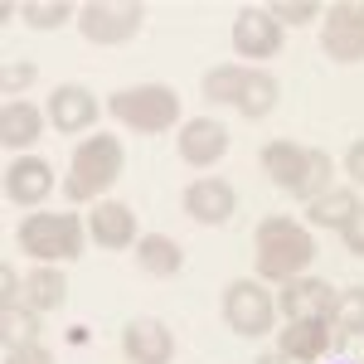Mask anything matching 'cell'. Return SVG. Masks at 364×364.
<instances>
[{
	"label": "cell",
	"mask_w": 364,
	"mask_h": 364,
	"mask_svg": "<svg viewBox=\"0 0 364 364\" xmlns=\"http://www.w3.org/2000/svg\"><path fill=\"white\" fill-rule=\"evenodd\" d=\"M29 78H34V63H15V68H5V92H20Z\"/></svg>",
	"instance_id": "cell-31"
},
{
	"label": "cell",
	"mask_w": 364,
	"mask_h": 364,
	"mask_svg": "<svg viewBox=\"0 0 364 364\" xmlns=\"http://www.w3.org/2000/svg\"><path fill=\"white\" fill-rule=\"evenodd\" d=\"M331 326H336V340H360L364 336V287H345L336 296Z\"/></svg>",
	"instance_id": "cell-25"
},
{
	"label": "cell",
	"mask_w": 364,
	"mask_h": 364,
	"mask_svg": "<svg viewBox=\"0 0 364 364\" xmlns=\"http://www.w3.org/2000/svg\"><path fill=\"white\" fill-rule=\"evenodd\" d=\"M54 190V170L49 161H39V156H15L10 170H5V199L10 204H20V209H34V204H44Z\"/></svg>",
	"instance_id": "cell-13"
},
{
	"label": "cell",
	"mask_w": 364,
	"mask_h": 364,
	"mask_svg": "<svg viewBox=\"0 0 364 364\" xmlns=\"http://www.w3.org/2000/svg\"><path fill=\"white\" fill-rule=\"evenodd\" d=\"M340 238H345V248L355 252V257H364V204L355 209V219L340 228Z\"/></svg>",
	"instance_id": "cell-29"
},
{
	"label": "cell",
	"mask_w": 364,
	"mask_h": 364,
	"mask_svg": "<svg viewBox=\"0 0 364 364\" xmlns=\"http://www.w3.org/2000/svg\"><path fill=\"white\" fill-rule=\"evenodd\" d=\"M5 364H54V355L34 340V345H15V350H5Z\"/></svg>",
	"instance_id": "cell-28"
},
{
	"label": "cell",
	"mask_w": 364,
	"mask_h": 364,
	"mask_svg": "<svg viewBox=\"0 0 364 364\" xmlns=\"http://www.w3.org/2000/svg\"><path fill=\"white\" fill-rule=\"evenodd\" d=\"M267 10L277 15V25H311V15H326L321 0H277V5H267Z\"/></svg>",
	"instance_id": "cell-27"
},
{
	"label": "cell",
	"mask_w": 364,
	"mask_h": 364,
	"mask_svg": "<svg viewBox=\"0 0 364 364\" xmlns=\"http://www.w3.org/2000/svg\"><path fill=\"white\" fill-rule=\"evenodd\" d=\"M243 83H248V68H243V63H219V68H209V73H204V102L238 107Z\"/></svg>",
	"instance_id": "cell-23"
},
{
	"label": "cell",
	"mask_w": 364,
	"mask_h": 364,
	"mask_svg": "<svg viewBox=\"0 0 364 364\" xmlns=\"http://www.w3.org/2000/svg\"><path fill=\"white\" fill-rule=\"evenodd\" d=\"M107 112L127 127V132H141V136H156V132H170L180 122V92L166 83H136L112 92Z\"/></svg>",
	"instance_id": "cell-5"
},
{
	"label": "cell",
	"mask_w": 364,
	"mask_h": 364,
	"mask_svg": "<svg viewBox=\"0 0 364 364\" xmlns=\"http://www.w3.org/2000/svg\"><path fill=\"white\" fill-rule=\"evenodd\" d=\"M44 117L34 102H25V97H10L5 102V112H0V146L5 151H29L34 141L44 136Z\"/></svg>",
	"instance_id": "cell-18"
},
{
	"label": "cell",
	"mask_w": 364,
	"mask_h": 364,
	"mask_svg": "<svg viewBox=\"0 0 364 364\" xmlns=\"http://www.w3.org/2000/svg\"><path fill=\"white\" fill-rule=\"evenodd\" d=\"M20 301L29 311H39V316H49V311H58L68 301V282H63L58 267H34L25 277V287H20Z\"/></svg>",
	"instance_id": "cell-19"
},
{
	"label": "cell",
	"mask_w": 364,
	"mask_h": 364,
	"mask_svg": "<svg viewBox=\"0 0 364 364\" xmlns=\"http://www.w3.org/2000/svg\"><path fill=\"white\" fill-rule=\"evenodd\" d=\"M331 345H336L331 321H287L277 336V355L296 364H316V360H326Z\"/></svg>",
	"instance_id": "cell-16"
},
{
	"label": "cell",
	"mask_w": 364,
	"mask_h": 364,
	"mask_svg": "<svg viewBox=\"0 0 364 364\" xmlns=\"http://www.w3.org/2000/svg\"><path fill=\"white\" fill-rule=\"evenodd\" d=\"M146 25V5L132 0H87L78 5V29L87 44H127Z\"/></svg>",
	"instance_id": "cell-6"
},
{
	"label": "cell",
	"mask_w": 364,
	"mask_h": 364,
	"mask_svg": "<svg viewBox=\"0 0 364 364\" xmlns=\"http://www.w3.org/2000/svg\"><path fill=\"white\" fill-rule=\"evenodd\" d=\"M0 336H5V350L34 345L39 340V311H29L25 301H5L0 306Z\"/></svg>",
	"instance_id": "cell-24"
},
{
	"label": "cell",
	"mask_w": 364,
	"mask_h": 364,
	"mask_svg": "<svg viewBox=\"0 0 364 364\" xmlns=\"http://www.w3.org/2000/svg\"><path fill=\"white\" fill-rule=\"evenodd\" d=\"M311 257H316V243H311V233L296 219H262L257 233H252V262H257V277L262 282H291L301 277L311 267Z\"/></svg>",
	"instance_id": "cell-1"
},
{
	"label": "cell",
	"mask_w": 364,
	"mask_h": 364,
	"mask_svg": "<svg viewBox=\"0 0 364 364\" xmlns=\"http://www.w3.org/2000/svg\"><path fill=\"white\" fill-rule=\"evenodd\" d=\"M122 355L132 364H170L175 355V340L161 321H151V316H136V321H127L122 326Z\"/></svg>",
	"instance_id": "cell-15"
},
{
	"label": "cell",
	"mask_w": 364,
	"mask_h": 364,
	"mask_svg": "<svg viewBox=\"0 0 364 364\" xmlns=\"http://www.w3.org/2000/svg\"><path fill=\"white\" fill-rule=\"evenodd\" d=\"M277 97H282L277 78L262 73V68H248V83H243V97H238V112L248 117V122H257V117H267L272 107H277Z\"/></svg>",
	"instance_id": "cell-22"
},
{
	"label": "cell",
	"mask_w": 364,
	"mask_h": 364,
	"mask_svg": "<svg viewBox=\"0 0 364 364\" xmlns=\"http://www.w3.org/2000/svg\"><path fill=\"white\" fill-rule=\"evenodd\" d=\"M321 49L336 58V63H360L364 58V5L360 0H336V5H326Z\"/></svg>",
	"instance_id": "cell-8"
},
{
	"label": "cell",
	"mask_w": 364,
	"mask_h": 364,
	"mask_svg": "<svg viewBox=\"0 0 364 364\" xmlns=\"http://www.w3.org/2000/svg\"><path fill=\"white\" fill-rule=\"evenodd\" d=\"M257 364H282V355H267V360H257Z\"/></svg>",
	"instance_id": "cell-32"
},
{
	"label": "cell",
	"mask_w": 364,
	"mask_h": 364,
	"mask_svg": "<svg viewBox=\"0 0 364 364\" xmlns=\"http://www.w3.org/2000/svg\"><path fill=\"white\" fill-rule=\"evenodd\" d=\"M224 321H228V331L233 336H267L272 331V321H277V301L257 287V282H228V291H224Z\"/></svg>",
	"instance_id": "cell-7"
},
{
	"label": "cell",
	"mask_w": 364,
	"mask_h": 364,
	"mask_svg": "<svg viewBox=\"0 0 364 364\" xmlns=\"http://www.w3.org/2000/svg\"><path fill=\"white\" fill-rule=\"evenodd\" d=\"M136 262H141L146 277H175V272L185 267V248H180L175 238H166V233H141Z\"/></svg>",
	"instance_id": "cell-20"
},
{
	"label": "cell",
	"mask_w": 364,
	"mask_h": 364,
	"mask_svg": "<svg viewBox=\"0 0 364 364\" xmlns=\"http://www.w3.org/2000/svg\"><path fill=\"white\" fill-rule=\"evenodd\" d=\"M20 20H25L29 29H58V25H68V20H78V5H63V0H54V5L29 0V5H20Z\"/></svg>",
	"instance_id": "cell-26"
},
{
	"label": "cell",
	"mask_w": 364,
	"mask_h": 364,
	"mask_svg": "<svg viewBox=\"0 0 364 364\" xmlns=\"http://www.w3.org/2000/svg\"><path fill=\"white\" fill-rule=\"evenodd\" d=\"M127 166V156H122V141L107 136V132H92V136L73 151V161H68V175H63V195L73 199V204H92V199H102L107 190L117 185V175Z\"/></svg>",
	"instance_id": "cell-3"
},
{
	"label": "cell",
	"mask_w": 364,
	"mask_h": 364,
	"mask_svg": "<svg viewBox=\"0 0 364 364\" xmlns=\"http://www.w3.org/2000/svg\"><path fill=\"white\" fill-rule=\"evenodd\" d=\"M355 209H360V195L350 190V185H331L321 199H311V209H306V219L316 228H345L350 219H355Z\"/></svg>",
	"instance_id": "cell-21"
},
{
	"label": "cell",
	"mask_w": 364,
	"mask_h": 364,
	"mask_svg": "<svg viewBox=\"0 0 364 364\" xmlns=\"http://www.w3.org/2000/svg\"><path fill=\"white\" fill-rule=\"evenodd\" d=\"M233 209H238V195H233V185L219 180V175H204V180H195V185L185 190V214H190L195 224L219 228V224L233 219Z\"/></svg>",
	"instance_id": "cell-12"
},
{
	"label": "cell",
	"mask_w": 364,
	"mask_h": 364,
	"mask_svg": "<svg viewBox=\"0 0 364 364\" xmlns=\"http://www.w3.org/2000/svg\"><path fill=\"white\" fill-rule=\"evenodd\" d=\"M262 170H267V180H272L277 190L306 199V204L326 195V190H331V175H336V166H331L326 151L296 146V141H267V146H262Z\"/></svg>",
	"instance_id": "cell-2"
},
{
	"label": "cell",
	"mask_w": 364,
	"mask_h": 364,
	"mask_svg": "<svg viewBox=\"0 0 364 364\" xmlns=\"http://www.w3.org/2000/svg\"><path fill=\"white\" fill-rule=\"evenodd\" d=\"M97 97L78 83H63L49 92V122H54V132H92V122H97Z\"/></svg>",
	"instance_id": "cell-17"
},
{
	"label": "cell",
	"mask_w": 364,
	"mask_h": 364,
	"mask_svg": "<svg viewBox=\"0 0 364 364\" xmlns=\"http://www.w3.org/2000/svg\"><path fill=\"white\" fill-rule=\"evenodd\" d=\"M336 296L340 291H331L321 277H291V282H282L277 306H282L287 321H331Z\"/></svg>",
	"instance_id": "cell-10"
},
{
	"label": "cell",
	"mask_w": 364,
	"mask_h": 364,
	"mask_svg": "<svg viewBox=\"0 0 364 364\" xmlns=\"http://www.w3.org/2000/svg\"><path fill=\"white\" fill-rule=\"evenodd\" d=\"M87 233H92L97 248H107V252H122V248H136V243H141L132 204H117V199L92 204V214H87Z\"/></svg>",
	"instance_id": "cell-11"
},
{
	"label": "cell",
	"mask_w": 364,
	"mask_h": 364,
	"mask_svg": "<svg viewBox=\"0 0 364 364\" xmlns=\"http://www.w3.org/2000/svg\"><path fill=\"white\" fill-rule=\"evenodd\" d=\"M15 238H20V248H25L39 267H54V262H73V257H83L87 228H83L78 214H44V209H34V214L20 219Z\"/></svg>",
	"instance_id": "cell-4"
},
{
	"label": "cell",
	"mask_w": 364,
	"mask_h": 364,
	"mask_svg": "<svg viewBox=\"0 0 364 364\" xmlns=\"http://www.w3.org/2000/svg\"><path fill=\"white\" fill-rule=\"evenodd\" d=\"M345 364H360V360H345Z\"/></svg>",
	"instance_id": "cell-33"
},
{
	"label": "cell",
	"mask_w": 364,
	"mask_h": 364,
	"mask_svg": "<svg viewBox=\"0 0 364 364\" xmlns=\"http://www.w3.org/2000/svg\"><path fill=\"white\" fill-rule=\"evenodd\" d=\"M224 151H228V127H224V122H214V117H195V122L180 127V161H185V166L209 170L214 161H224Z\"/></svg>",
	"instance_id": "cell-14"
},
{
	"label": "cell",
	"mask_w": 364,
	"mask_h": 364,
	"mask_svg": "<svg viewBox=\"0 0 364 364\" xmlns=\"http://www.w3.org/2000/svg\"><path fill=\"white\" fill-rule=\"evenodd\" d=\"M345 175H350L355 185H364V141L350 146V156H345Z\"/></svg>",
	"instance_id": "cell-30"
},
{
	"label": "cell",
	"mask_w": 364,
	"mask_h": 364,
	"mask_svg": "<svg viewBox=\"0 0 364 364\" xmlns=\"http://www.w3.org/2000/svg\"><path fill=\"white\" fill-rule=\"evenodd\" d=\"M282 49V25L267 5H243L233 15V54L248 58H272Z\"/></svg>",
	"instance_id": "cell-9"
}]
</instances>
